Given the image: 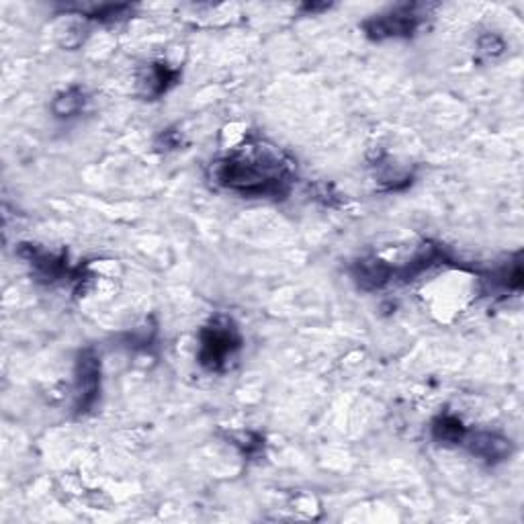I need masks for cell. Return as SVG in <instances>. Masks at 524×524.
<instances>
[{
	"label": "cell",
	"mask_w": 524,
	"mask_h": 524,
	"mask_svg": "<svg viewBox=\"0 0 524 524\" xmlns=\"http://www.w3.org/2000/svg\"><path fill=\"white\" fill-rule=\"evenodd\" d=\"M217 183L244 195H277L287 183V168L273 158H246L234 156L213 166Z\"/></svg>",
	"instance_id": "obj_1"
},
{
	"label": "cell",
	"mask_w": 524,
	"mask_h": 524,
	"mask_svg": "<svg viewBox=\"0 0 524 524\" xmlns=\"http://www.w3.org/2000/svg\"><path fill=\"white\" fill-rule=\"evenodd\" d=\"M237 347H240V336H237L232 322L216 319L201 332V365L211 368V371H219L226 358L232 357V352Z\"/></svg>",
	"instance_id": "obj_2"
},
{
	"label": "cell",
	"mask_w": 524,
	"mask_h": 524,
	"mask_svg": "<svg viewBox=\"0 0 524 524\" xmlns=\"http://www.w3.org/2000/svg\"><path fill=\"white\" fill-rule=\"evenodd\" d=\"M418 23L420 21H418V15H414L412 6H399L398 11L367 21L365 31L368 33V37L373 39L401 37V35H412L418 27Z\"/></svg>",
	"instance_id": "obj_3"
},
{
	"label": "cell",
	"mask_w": 524,
	"mask_h": 524,
	"mask_svg": "<svg viewBox=\"0 0 524 524\" xmlns=\"http://www.w3.org/2000/svg\"><path fill=\"white\" fill-rule=\"evenodd\" d=\"M98 379H101V365L93 350H85L78 358V412L95 404L98 393Z\"/></svg>",
	"instance_id": "obj_4"
},
{
	"label": "cell",
	"mask_w": 524,
	"mask_h": 524,
	"mask_svg": "<svg viewBox=\"0 0 524 524\" xmlns=\"http://www.w3.org/2000/svg\"><path fill=\"white\" fill-rule=\"evenodd\" d=\"M469 450L473 455H478L486 461H502L510 455V440L494 432H478L469 438Z\"/></svg>",
	"instance_id": "obj_5"
},
{
	"label": "cell",
	"mask_w": 524,
	"mask_h": 524,
	"mask_svg": "<svg viewBox=\"0 0 524 524\" xmlns=\"http://www.w3.org/2000/svg\"><path fill=\"white\" fill-rule=\"evenodd\" d=\"M355 278L363 289H381L393 278V268L381 260H360L355 267Z\"/></svg>",
	"instance_id": "obj_6"
},
{
	"label": "cell",
	"mask_w": 524,
	"mask_h": 524,
	"mask_svg": "<svg viewBox=\"0 0 524 524\" xmlns=\"http://www.w3.org/2000/svg\"><path fill=\"white\" fill-rule=\"evenodd\" d=\"M434 438L440 442H461L465 438L463 424L453 416H440L437 422L432 424Z\"/></svg>",
	"instance_id": "obj_7"
},
{
	"label": "cell",
	"mask_w": 524,
	"mask_h": 524,
	"mask_svg": "<svg viewBox=\"0 0 524 524\" xmlns=\"http://www.w3.org/2000/svg\"><path fill=\"white\" fill-rule=\"evenodd\" d=\"M85 105V95L78 88H70L66 90L64 95H60L54 101V113L57 117H70V115L78 113Z\"/></svg>",
	"instance_id": "obj_8"
}]
</instances>
